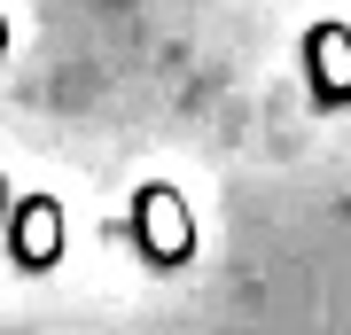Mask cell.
Segmentation results:
<instances>
[{
    "label": "cell",
    "instance_id": "6da1fadb",
    "mask_svg": "<svg viewBox=\"0 0 351 335\" xmlns=\"http://www.w3.org/2000/svg\"><path fill=\"white\" fill-rule=\"evenodd\" d=\"M0 219H8V179H0Z\"/></svg>",
    "mask_w": 351,
    "mask_h": 335
}]
</instances>
